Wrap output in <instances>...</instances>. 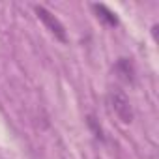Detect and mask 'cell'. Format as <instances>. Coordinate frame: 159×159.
<instances>
[{"instance_id": "3", "label": "cell", "mask_w": 159, "mask_h": 159, "mask_svg": "<svg viewBox=\"0 0 159 159\" xmlns=\"http://www.w3.org/2000/svg\"><path fill=\"white\" fill-rule=\"evenodd\" d=\"M114 73L124 83H129V84L135 83V66L129 58H118V62L114 64Z\"/></svg>"}, {"instance_id": "2", "label": "cell", "mask_w": 159, "mask_h": 159, "mask_svg": "<svg viewBox=\"0 0 159 159\" xmlns=\"http://www.w3.org/2000/svg\"><path fill=\"white\" fill-rule=\"evenodd\" d=\"M34 11H36L38 19L45 25V28H47L60 43H67V32H66V28H64V25L60 23L58 17H54V15H52L47 8H43V6H36Z\"/></svg>"}, {"instance_id": "1", "label": "cell", "mask_w": 159, "mask_h": 159, "mask_svg": "<svg viewBox=\"0 0 159 159\" xmlns=\"http://www.w3.org/2000/svg\"><path fill=\"white\" fill-rule=\"evenodd\" d=\"M107 101L112 109V112L120 118V122L124 124H131L135 114H133V107H131V101L129 98L125 96V92L122 88H111L109 94H107Z\"/></svg>"}, {"instance_id": "5", "label": "cell", "mask_w": 159, "mask_h": 159, "mask_svg": "<svg viewBox=\"0 0 159 159\" xmlns=\"http://www.w3.org/2000/svg\"><path fill=\"white\" fill-rule=\"evenodd\" d=\"M86 120H88V125H90V129L94 131V135H96V137H98L99 140H105V135H103V129H101V125L98 124V120H96V118H94L92 114H90V116H88Z\"/></svg>"}, {"instance_id": "4", "label": "cell", "mask_w": 159, "mask_h": 159, "mask_svg": "<svg viewBox=\"0 0 159 159\" xmlns=\"http://www.w3.org/2000/svg\"><path fill=\"white\" fill-rule=\"evenodd\" d=\"M92 10L96 11L98 19L101 23H105L107 26H118V17L112 10H109L105 4H92Z\"/></svg>"}]
</instances>
